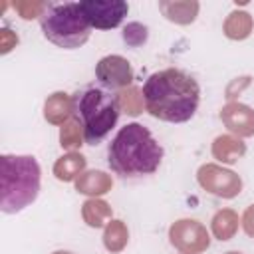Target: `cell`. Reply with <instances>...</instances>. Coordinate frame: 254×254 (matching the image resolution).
Here are the masks:
<instances>
[{
	"label": "cell",
	"instance_id": "18",
	"mask_svg": "<svg viewBox=\"0 0 254 254\" xmlns=\"http://www.w3.org/2000/svg\"><path fill=\"white\" fill-rule=\"evenodd\" d=\"M111 216H113V210L109 202H105L103 198H87L81 204V218L91 228H105Z\"/></svg>",
	"mask_w": 254,
	"mask_h": 254
},
{
	"label": "cell",
	"instance_id": "8",
	"mask_svg": "<svg viewBox=\"0 0 254 254\" xmlns=\"http://www.w3.org/2000/svg\"><path fill=\"white\" fill-rule=\"evenodd\" d=\"M79 6L89 26L97 30L117 28L129 12L125 0H81Z\"/></svg>",
	"mask_w": 254,
	"mask_h": 254
},
{
	"label": "cell",
	"instance_id": "28",
	"mask_svg": "<svg viewBox=\"0 0 254 254\" xmlns=\"http://www.w3.org/2000/svg\"><path fill=\"white\" fill-rule=\"evenodd\" d=\"M224 254H242V252H238V250H230V252H224Z\"/></svg>",
	"mask_w": 254,
	"mask_h": 254
},
{
	"label": "cell",
	"instance_id": "1",
	"mask_svg": "<svg viewBox=\"0 0 254 254\" xmlns=\"http://www.w3.org/2000/svg\"><path fill=\"white\" fill-rule=\"evenodd\" d=\"M145 111L167 123L189 121L200 103V87L192 75L179 67L151 73L143 83Z\"/></svg>",
	"mask_w": 254,
	"mask_h": 254
},
{
	"label": "cell",
	"instance_id": "22",
	"mask_svg": "<svg viewBox=\"0 0 254 254\" xmlns=\"http://www.w3.org/2000/svg\"><path fill=\"white\" fill-rule=\"evenodd\" d=\"M12 8L18 12L20 18L24 20H34V18H42L46 14V10L50 8L48 2H42V0H14L12 2Z\"/></svg>",
	"mask_w": 254,
	"mask_h": 254
},
{
	"label": "cell",
	"instance_id": "23",
	"mask_svg": "<svg viewBox=\"0 0 254 254\" xmlns=\"http://www.w3.org/2000/svg\"><path fill=\"white\" fill-rule=\"evenodd\" d=\"M121 38H123V42H125L129 48H139V46H143V44L147 42V38H149V28H147L145 24H141V22H129V24L123 28V32H121Z\"/></svg>",
	"mask_w": 254,
	"mask_h": 254
},
{
	"label": "cell",
	"instance_id": "19",
	"mask_svg": "<svg viewBox=\"0 0 254 254\" xmlns=\"http://www.w3.org/2000/svg\"><path fill=\"white\" fill-rule=\"evenodd\" d=\"M127 242H129L127 224L119 218H111L103 228V246H105V250L111 252V254H117V252L125 250Z\"/></svg>",
	"mask_w": 254,
	"mask_h": 254
},
{
	"label": "cell",
	"instance_id": "24",
	"mask_svg": "<svg viewBox=\"0 0 254 254\" xmlns=\"http://www.w3.org/2000/svg\"><path fill=\"white\" fill-rule=\"evenodd\" d=\"M18 34L12 32L8 26H2L0 28V54H8L12 48L18 46Z\"/></svg>",
	"mask_w": 254,
	"mask_h": 254
},
{
	"label": "cell",
	"instance_id": "15",
	"mask_svg": "<svg viewBox=\"0 0 254 254\" xmlns=\"http://www.w3.org/2000/svg\"><path fill=\"white\" fill-rule=\"evenodd\" d=\"M85 165H87V159L79 151H69V153H64L62 157L56 159L54 175H56L58 181L71 183L85 171Z\"/></svg>",
	"mask_w": 254,
	"mask_h": 254
},
{
	"label": "cell",
	"instance_id": "25",
	"mask_svg": "<svg viewBox=\"0 0 254 254\" xmlns=\"http://www.w3.org/2000/svg\"><path fill=\"white\" fill-rule=\"evenodd\" d=\"M248 83H250V77H248V75L232 79V81L228 83V87H226V99H228V101H234V97H236Z\"/></svg>",
	"mask_w": 254,
	"mask_h": 254
},
{
	"label": "cell",
	"instance_id": "21",
	"mask_svg": "<svg viewBox=\"0 0 254 254\" xmlns=\"http://www.w3.org/2000/svg\"><path fill=\"white\" fill-rule=\"evenodd\" d=\"M83 143H85L83 129H81V123L77 121V117H71L69 121H65L60 127V145H62V149H65L67 153L77 151Z\"/></svg>",
	"mask_w": 254,
	"mask_h": 254
},
{
	"label": "cell",
	"instance_id": "16",
	"mask_svg": "<svg viewBox=\"0 0 254 254\" xmlns=\"http://www.w3.org/2000/svg\"><path fill=\"white\" fill-rule=\"evenodd\" d=\"M238 226H240V216L234 208H220L210 218V232L220 242L234 238V234L238 232Z\"/></svg>",
	"mask_w": 254,
	"mask_h": 254
},
{
	"label": "cell",
	"instance_id": "17",
	"mask_svg": "<svg viewBox=\"0 0 254 254\" xmlns=\"http://www.w3.org/2000/svg\"><path fill=\"white\" fill-rule=\"evenodd\" d=\"M254 30V20L246 10H232L224 24H222V32L228 40H246Z\"/></svg>",
	"mask_w": 254,
	"mask_h": 254
},
{
	"label": "cell",
	"instance_id": "9",
	"mask_svg": "<svg viewBox=\"0 0 254 254\" xmlns=\"http://www.w3.org/2000/svg\"><path fill=\"white\" fill-rule=\"evenodd\" d=\"M95 77L109 91H121L129 85H133L131 64L127 58H123L119 54L103 56L95 65Z\"/></svg>",
	"mask_w": 254,
	"mask_h": 254
},
{
	"label": "cell",
	"instance_id": "13",
	"mask_svg": "<svg viewBox=\"0 0 254 254\" xmlns=\"http://www.w3.org/2000/svg\"><path fill=\"white\" fill-rule=\"evenodd\" d=\"M212 157L222 165H234L246 155V143L236 135H218L210 145Z\"/></svg>",
	"mask_w": 254,
	"mask_h": 254
},
{
	"label": "cell",
	"instance_id": "10",
	"mask_svg": "<svg viewBox=\"0 0 254 254\" xmlns=\"http://www.w3.org/2000/svg\"><path fill=\"white\" fill-rule=\"evenodd\" d=\"M220 119L230 135H236L240 139L254 135V109L246 103L228 101L220 109Z\"/></svg>",
	"mask_w": 254,
	"mask_h": 254
},
{
	"label": "cell",
	"instance_id": "6",
	"mask_svg": "<svg viewBox=\"0 0 254 254\" xmlns=\"http://www.w3.org/2000/svg\"><path fill=\"white\" fill-rule=\"evenodd\" d=\"M196 181L206 192H210L218 198H234L242 192L240 175L218 165V163L200 165L196 171Z\"/></svg>",
	"mask_w": 254,
	"mask_h": 254
},
{
	"label": "cell",
	"instance_id": "11",
	"mask_svg": "<svg viewBox=\"0 0 254 254\" xmlns=\"http://www.w3.org/2000/svg\"><path fill=\"white\" fill-rule=\"evenodd\" d=\"M73 183H75V190L89 198H99L113 189L111 175H107L105 171H99V169H89V171L85 169Z\"/></svg>",
	"mask_w": 254,
	"mask_h": 254
},
{
	"label": "cell",
	"instance_id": "12",
	"mask_svg": "<svg viewBox=\"0 0 254 254\" xmlns=\"http://www.w3.org/2000/svg\"><path fill=\"white\" fill-rule=\"evenodd\" d=\"M73 95L65 91H54L44 101V119L52 125H64L73 117Z\"/></svg>",
	"mask_w": 254,
	"mask_h": 254
},
{
	"label": "cell",
	"instance_id": "20",
	"mask_svg": "<svg viewBox=\"0 0 254 254\" xmlns=\"http://www.w3.org/2000/svg\"><path fill=\"white\" fill-rule=\"evenodd\" d=\"M115 97H117V103H119L121 113H127V115H131V117H137V115H141L143 109H145L143 89H139L137 85H129V87L117 91Z\"/></svg>",
	"mask_w": 254,
	"mask_h": 254
},
{
	"label": "cell",
	"instance_id": "4",
	"mask_svg": "<svg viewBox=\"0 0 254 254\" xmlns=\"http://www.w3.org/2000/svg\"><path fill=\"white\" fill-rule=\"evenodd\" d=\"M73 117L81 123L85 145H99L115 127L121 109L117 97L101 87H85L73 95Z\"/></svg>",
	"mask_w": 254,
	"mask_h": 254
},
{
	"label": "cell",
	"instance_id": "5",
	"mask_svg": "<svg viewBox=\"0 0 254 254\" xmlns=\"http://www.w3.org/2000/svg\"><path fill=\"white\" fill-rule=\"evenodd\" d=\"M40 28L48 42L64 50L81 48L91 34V26L81 12L79 2L50 4L46 14L40 18Z\"/></svg>",
	"mask_w": 254,
	"mask_h": 254
},
{
	"label": "cell",
	"instance_id": "7",
	"mask_svg": "<svg viewBox=\"0 0 254 254\" xmlns=\"http://www.w3.org/2000/svg\"><path fill=\"white\" fill-rule=\"evenodd\" d=\"M169 242L181 254H200L210 246V234L202 222L179 218L169 226Z\"/></svg>",
	"mask_w": 254,
	"mask_h": 254
},
{
	"label": "cell",
	"instance_id": "2",
	"mask_svg": "<svg viewBox=\"0 0 254 254\" xmlns=\"http://www.w3.org/2000/svg\"><path fill=\"white\" fill-rule=\"evenodd\" d=\"M163 147L141 123H127L107 145V165L123 179L153 175L163 161Z\"/></svg>",
	"mask_w": 254,
	"mask_h": 254
},
{
	"label": "cell",
	"instance_id": "3",
	"mask_svg": "<svg viewBox=\"0 0 254 254\" xmlns=\"http://www.w3.org/2000/svg\"><path fill=\"white\" fill-rule=\"evenodd\" d=\"M42 171L32 155H2L0 157V208L6 214H16L30 206L40 194Z\"/></svg>",
	"mask_w": 254,
	"mask_h": 254
},
{
	"label": "cell",
	"instance_id": "27",
	"mask_svg": "<svg viewBox=\"0 0 254 254\" xmlns=\"http://www.w3.org/2000/svg\"><path fill=\"white\" fill-rule=\"evenodd\" d=\"M52 254H73V252H69V250H56V252H52Z\"/></svg>",
	"mask_w": 254,
	"mask_h": 254
},
{
	"label": "cell",
	"instance_id": "14",
	"mask_svg": "<svg viewBox=\"0 0 254 254\" xmlns=\"http://www.w3.org/2000/svg\"><path fill=\"white\" fill-rule=\"evenodd\" d=\"M159 10L167 20L181 24V26H187V24H192L196 20L200 4L196 0H161Z\"/></svg>",
	"mask_w": 254,
	"mask_h": 254
},
{
	"label": "cell",
	"instance_id": "26",
	"mask_svg": "<svg viewBox=\"0 0 254 254\" xmlns=\"http://www.w3.org/2000/svg\"><path fill=\"white\" fill-rule=\"evenodd\" d=\"M240 224H242V230L246 232V236L254 238V202L250 206H246V210L240 218Z\"/></svg>",
	"mask_w": 254,
	"mask_h": 254
}]
</instances>
